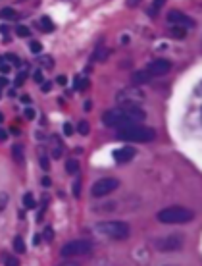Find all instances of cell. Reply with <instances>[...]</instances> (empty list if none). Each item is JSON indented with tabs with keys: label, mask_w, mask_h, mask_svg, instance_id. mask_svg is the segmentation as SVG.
I'll return each mask as SVG.
<instances>
[{
	"label": "cell",
	"mask_w": 202,
	"mask_h": 266,
	"mask_svg": "<svg viewBox=\"0 0 202 266\" xmlns=\"http://www.w3.org/2000/svg\"><path fill=\"white\" fill-rule=\"evenodd\" d=\"M144 112L141 110L139 106H119V108H114L108 110L102 116V122L104 126L108 128H123V126H131V124H141L144 120Z\"/></svg>",
	"instance_id": "cell-1"
},
{
	"label": "cell",
	"mask_w": 202,
	"mask_h": 266,
	"mask_svg": "<svg viewBox=\"0 0 202 266\" xmlns=\"http://www.w3.org/2000/svg\"><path fill=\"white\" fill-rule=\"evenodd\" d=\"M156 137V133L152 128L141 126V124H131V126H123L117 132V139L121 141H133V143H148Z\"/></svg>",
	"instance_id": "cell-2"
},
{
	"label": "cell",
	"mask_w": 202,
	"mask_h": 266,
	"mask_svg": "<svg viewBox=\"0 0 202 266\" xmlns=\"http://www.w3.org/2000/svg\"><path fill=\"white\" fill-rule=\"evenodd\" d=\"M195 218V212L183 206H170L158 212V220L162 224H185Z\"/></svg>",
	"instance_id": "cell-3"
},
{
	"label": "cell",
	"mask_w": 202,
	"mask_h": 266,
	"mask_svg": "<svg viewBox=\"0 0 202 266\" xmlns=\"http://www.w3.org/2000/svg\"><path fill=\"white\" fill-rule=\"evenodd\" d=\"M96 232L115 239V241H123L129 237V226L125 222H104V224H98L96 226Z\"/></svg>",
	"instance_id": "cell-4"
},
{
	"label": "cell",
	"mask_w": 202,
	"mask_h": 266,
	"mask_svg": "<svg viewBox=\"0 0 202 266\" xmlns=\"http://www.w3.org/2000/svg\"><path fill=\"white\" fill-rule=\"evenodd\" d=\"M92 251V243L87 239H75L62 247V257L64 259H73V257H87Z\"/></svg>",
	"instance_id": "cell-5"
},
{
	"label": "cell",
	"mask_w": 202,
	"mask_h": 266,
	"mask_svg": "<svg viewBox=\"0 0 202 266\" xmlns=\"http://www.w3.org/2000/svg\"><path fill=\"white\" fill-rule=\"evenodd\" d=\"M117 187H119V181L115 177H102L90 187V195L92 197H104V195H110L112 191H115Z\"/></svg>",
	"instance_id": "cell-6"
},
{
	"label": "cell",
	"mask_w": 202,
	"mask_h": 266,
	"mask_svg": "<svg viewBox=\"0 0 202 266\" xmlns=\"http://www.w3.org/2000/svg\"><path fill=\"white\" fill-rule=\"evenodd\" d=\"M168 22H170V25H181V27H187V29L195 27V20L189 18L187 14H183V12H177V10L168 14Z\"/></svg>",
	"instance_id": "cell-7"
},
{
	"label": "cell",
	"mask_w": 202,
	"mask_h": 266,
	"mask_svg": "<svg viewBox=\"0 0 202 266\" xmlns=\"http://www.w3.org/2000/svg\"><path fill=\"white\" fill-rule=\"evenodd\" d=\"M160 251H175L183 245V237L179 235H170V237H164V239H156L154 241Z\"/></svg>",
	"instance_id": "cell-8"
},
{
	"label": "cell",
	"mask_w": 202,
	"mask_h": 266,
	"mask_svg": "<svg viewBox=\"0 0 202 266\" xmlns=\"http://www.w3.org/2000/svg\"><path fill=\"white\" fill-rule=\"evenodd\" d=\"M146 69L150 71V75L152 77H160V75H166L170 69H172V64L168 62V60H154V62H150Z\"/></svg>",
	"instance_id": "cell-9"
},
{
	"label": "cell",
	"mask_w": 202,
	"mask_h": 266,
	"mask_svg": "<svg viewBox=\"0 0 202 266\" xmlns=\"http://www.w3.org/2000/svg\"><path fill=\"white\" fill-rule=\"evenodd\" d=\"M135 156V147H121L117 151H114V160L117 164H123V162H129Z\"/></svg>",
	"instance_id": "cell-10"
},
{
	"label": "cell",
	"mask_w": 202,
	"mask_h": 266,
	"mask_svg": "<svg viewBox=\"0 0 202 266\" xmlns=\"http://www.w3.org/2000/svg\"><path fill=\"white\" fill-rule=\"evenodd\" d=\"M131 79H133L135 85H143V83H148V81L152 79V75H150V71L144 67V69H137L133 75H131Z\"/></svg>",
	"instance_id": "cell-11"
},
{
	"label": "cell",
	"mask_w": 202,
	"mask_h": 266,
	"mask_svg": "<svg viewBox=\"0 0 202 266\" xmlns=\"http://www.w3.org/2000/svg\"><path fill=\"white\" fill-rule=\"evenodd\" d=\"M170 35L173 39H185L187 35V27H181V25H170Z\"/></svg>",
	"instance_id": "cell-12"
},
{
	"label": "cell",
	"mask_w": 202,
	"mask_h": 266,
	"mask_svg": "<svg viewBox=\"0 0 202 266\" xmlns=\"http://www.w3.org/2000/svg\"><path fill=\"white\" fill-rule=\"evenodd\" d=\"M164 4H166V0H154V2H152V6L146 10V14H148L150 18H156L158 12L162 10V6H164Z\"/></svg>",
	"instance_id": "cell-13"
},
{
	"label": "cell",
	"mask_w": 202,
	"mask_h": 266,
	"mask_svg": "<svg viewBox=\"0 0 202 266\" xmlns=\"http://www.w3.org/2000/svg\"><path fill=\"white\" fill-rule=\"evenodd\" d=\"M39 29H41V31H45V33H50V31L54 29L52 20H50V18H41V20H39Z\"/></svg>",
	"instance_id": "cell-14"
},
{
	"label": "cell",
	"mask_w": 202,
	"mask_h": 266,
	"mask_svg": "<svg viewBox=\"0 0 202 266\" xmlns=\"http://www.w3.org/2000/svg\"><path fill=\"white\" fill-rule=\"evenodd\" d=\"M66 170L69 172V174H75V172L79 170V164H77V162L71 158V160H67V162H66Z\"/></svg>",
	"instance_id": "cell-15"
},
{
	"label": "cell",
	"mask_w": 202,
	"mask_h": 266,
	"mask_svg": "<svg viewBox=\"0 0 202 266\" xmlns=\"http://www.w3.org/2000/svg\"><path fill=\"white\" fill-rule=\"evenodd\" d=\"M23 204H25V208H35V199H33L31 193H27V195L23 197Z\"/></svg>",
	"instance_id": "cell-16"
},
{
	"label": "cell",
	"mask_w": 202,
	"mask_h": 266,
	"mask_svg": "<svg viewBox=\"0 0 202 266\" xmlns=\"http://www.w3.org/2000/svg\"><path fill=\"white\" fill-rule=\"evenodd\" d=\"M2 18L4 20H14L16 18V12L12 8H2Z\"/></svg>",
	"instance_id": "cell-17"
},
{
	"label": "cell",
	"mask_w": 202,
	"mask_h": 266,
	"mask_svg": "<svg viewBox=\"0 0 202 266\" xmlns=\"http://www.w3.org/2000/svg\"><path fill=\"white\" fill-rule=\"evenodd\" d=\"M77 132L81 133V135H89V132H90L89 124H87V122H81V124L77 126Z\"/></svg>",
	"instance_id": "cell-18"
},
{
	"label": "cell",
	"mask_w": 202,
	"mask_h": 266,
	"mask_svg": "<svg viewBox=\"0 0 202 266\" xmlns=\"http://www.w3.org/2000/svg\"><path fill=\"white\" fill-rule=\"evenodd\" d=\"M14 247H16V251H18V253H23V251H25V245H23L22 237H16V241H14Z\"/></svg>",
	"instance_id": "cell-19"
},
{
	"label": "cell",
	"mask_w": 202,
	"mask_h": 266,
	"mask_svg": "<svg viewBox=\"0 0 202 266\" xmlns=\"http://www.w3.org/2000/svg\"><path fill=\"white\" fill-rule=\"evenodd\" d=\"M2 263H4V265H14V266H18V265H20V263H18V261H16L14 257L10 259L8 255H2Z\"/></svg>",
	"instance_id": "cell-20"
},
{
	"label": "cell",
	"mask_w": 202,
	"mask_h": 266,
	"mask_svg": "<svg viewBox=\"0 0 202 266\" xmlns=\"http://www.w3.org/2000/svg\"><path fill=\"white\" fill-rule=\"evenodd\" d=\"M14 156H16V160H18V162H22V160H23L22 145H16V147H14Z\"/></svg>",
	"instance_id": "cell-21"
},
{
	"label": "cell",
	"mask_w": 202,
	"mask_h": 266,
	"mask_svg": "<svg viewBox=\"0 0 202 266\" xmlns=\"http://www.w3.org/2000/svg\"><path fill=\"white\" fill-rule=\"evenodd\" d=\"M16 33H18L20 37H29V29H27V27H23V25H18Z\"/></svg>",
	"instance_id": "cell-22"
},
{
	"label": "cell",
	"mask_w": 202,
	"mask_h": 266,
	"mask_svg": "<svg viewBox=\"0 0 202 266\" xmlns=\"http://www.w3.org/2000/svg\"><path fill=\"white\" fill-rule=\"evenodd\" d=\"M10 41V31L6 25H2V43H8Z\"/></svg>",
	"instance_id": "cell-23"
},
{
	"label": "cell",
	"mask_w": 202,
	"mask_h": 266,
	"mask_svg": "<svg viewBox=\"0 0 202 266\" xmlns=\"http://www.w3.org/2000/svg\"><path fill=\"white\" fill-rule=\"evenodd\" d=\"M31 50H33L35 54H39V52H43V46L37 43V41H33V43H31Z\"/></svg>",
	"instance_id": "cell-24"
},
{
	"label": "cell",
	"mask_w": 202,
	"mask_h": 266,
	"mask_svg": "<svg viewBox=\"0 0 202 266\" xmlns=\"http://www.w3.org/2000/svg\"><path fill=\"white\" fill-rule=\"evenodd\" d=\"M25 75H27V73H25V71H22V73L16 77V85H22L23 81H25Z\"/></svg>",
	"instance_id": "cell-25"
},
{
	"label": "cell",
	"mask_w": 202,
	"mask_h": 266,
	"mask_svg": "<svg viewBox=\"0 0 202 266\" xmlns=\"http://www.w3.org/2000/svg\"><path fill=\"white\" fill-rule=\"evenodd\" d=\"M41 166H43L45 170H48V158H46V156H41Z\"/></svg>",
	"instance_id": "cell-26"
},
{
	"label": "cell",
	"mask_w": 202,
	"mask_h": 266,
	"mask_svg": "<svg viewBox=\"0 0 202 266\" xmlns=\"http://www.w3.org/2000/svg\"><path fill=\"white\" fill-rule=\"evenodd\" d=\"M25 116H27V120H33V118H35V112H33V110H25Z\"/></svg>",
	"instance_id": "cell-27"
},
{
	"label": "cell",
	"mask_w": 202,
	"mask_h": 266,
	"mask_svg": "<svg viewBox=\"0 0 202 266\" xmlns=\"http://www.w3.org/2000/svg\"><path fill=\"white\" fill-rule=\"evenodd\" d=\"M35 79H37V81H39V83H41V81H43V75H41V71H37V73H35Z\"/></svg>",
	"instance_id": "cell-28"
},
{
	"label": "cell",
	"mask_w": 202,
	"mask_h": 266,
	"mask_svg": "<svg viewBox=\"0 0 202 266\" xmlns=\"http://www.w3.org/2000/svg\"><path fill=\"white\" fill-rule=\"evenodd\" d=\"M64 130H66V135H71V126H69V124L64 126Z\"/></svg>",
	"instance_id": "cell-29"
},
{
	"label": "cell",
	"mask_w": 202,
	"mask_h": 266,
	"mask_svg": "<svg viewBox=\"0 0 202 266\" xmlns=\"http://www.w3.org/2000/svg\"><path fill=\"white\" fill-rule=\"evenodd\" d=\"M141 0H127V6H135V4H139Z\"/></svg>",
	"instance_id": "cell-30"
},
{
	"label": "cell",
	"mask_w": 202,
	"mask_h": 266,
	"mask_svg": "<svg viewBox=\"0 0 202 266\" xmlns=\"http://www.w3.org/2000/svg\"><path fill=\"white\" fill-rule=\"evenodd\" d=\"M43 91L48 93V91H50V83H45V85H43Z\"/></svg>",
	"instance_id": "cell-31"
},
{
	"label": "cell",
	"mask_w": 202,
	"mask_h": 266,
	"mask_svg": "<svg viewBox=\"0 0 202 266\" xmlns=\"http://www.w3.org/2000/svg\"><path fill=\"white\" fill-rule=\"evenodd\" d=\"M43 185H45V187H48V185H50V179H48V177H45V179H43Z\"/></svg>",
	"instance_id": "cell-32"
}]
</instances>
